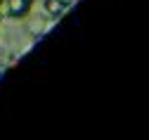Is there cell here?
<instances>
[{
	"label": "cell",
	"instance_id": "obj_1",
	"mask_svg": "<svg viewBox=\"0 0 149 140\" xmlns=\"http://www.w3.org/2000/svg\"><path fill=\"white\" fill-rule=\"evenodd\" d=\"M31 10L29 0H7V14L10 17H26Z\"/></svg>",
	"mask_w": 149,
	"mask_h": 140
},
{
	"label": "cell",
	"instance_id": "obj_2",
	"mask_svg": "<svg viewBox=\"0 0 149 140\" xmlns=\"http://www.w3.org/2000/svg\"><path fill=\"white\" fill-rule=\"evenodd\" d=\"M45 12H47L50 17H62L64 5L59 3V0H45Z\"/></svg>",
	"mask_w": 149,
	"mask_h": 140
},
{
	"label": "cell",
	"instance_id": "obj_3",
	"mask_svg": "<svg viewBox=\"0 0 149 140\" xmlns=\"http://www.w3.org/2000/svg\"><path fill=\"white\" fill-rule=\"evenodd\" d=\"M59 3H62L64 7H69V5H73V3H76V0H59Z\"/></svg>",
	"mask_w": 149,
	"mask_h": 140
},
{
	"label": "cell",
	"instance_id": "obj_4",
	"mask_svg": "<svg viewBox=\"0 0 149 140\" xmlns=\"http://www.w3.org/2000/svg\"><path fill=\"white\" fill-rule=\"evenodd\" d=\"M3 74H5V67H3V64H0V78H3Z\"/></svg>",
	"mask_w": 149,
	"mask_h": 140
},
{
	"label": "cell",
	"instance_id": "obj_5",
	"mask_svg": "<svg viewBox=\"0 0 149 140\" xmlns=\"http://www.w3.org/2000/svg\"><path fill=\"white\" fill-rule=\"evenodd\" d=\"M3 3H5V0H0V5H3Z\"/></svg>",
	"mask_w": 149,
	"mask_h": 140
},
{
	"label": "cell",
	"instance_id": "obj_6",
	"mask_svg": "<svg viewBox=\"0 0 149 140\" xmlns=\"http://www.w3.org/2000/svg\"><path fill=\"white\" fill-rule=\"evenodd\" d=\"M29 3H33V0H29Z\"/></svg>",
	"mask_w": 149,
	"mask_h": 140
}]
</instances>
